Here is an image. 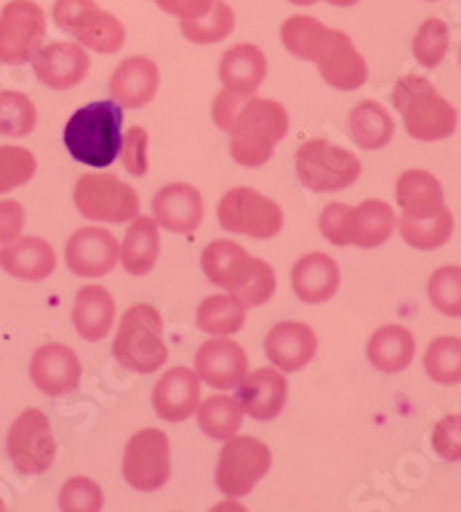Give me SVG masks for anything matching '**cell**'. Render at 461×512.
Masks as SVG:
<instances>
[{
  "instance_id": "1",
  "label": "cell",
  "mask_w": 461,
  "mask_h": 512,
  "mask_svg": "<svg viewBox=\"0 0 461 512\" xmlns=\"http://www.w3.org/2000/svg\"><path fill=\"white\" fill-rule=\"evenodd\" d=\"M201 270L210 282L236 296L247 310L275 296L277 275L268 261L249 254L233 240H213L201 252Z\"/></svg>"
},
{
  "instance_id": "2",
  "label": "cell",
  "mask_w": 461,
  "mask_h": 512,
  "mask_svg": "<svg viewBox=\"0 0 461 512\" xmlns=\"http://www.w3.org/2000/svg\"><path fill=\"white\" fill-rule=\"evenodd\" d=\"M123 107L116 100H97L74 111L65 123L63 143L72 160L83 167L107 169L123 146Z\"/></svg>"
},
{
  "instance_id": "3",
  "label": "cell",
  "mask_w": 461,
  "mask_h": 512,
  "mask_svg": "<svg viewBox=\"0 0 461 512\" xmlns=\"http://www.w3.org/2000/svg\"><path fill=\"white\" fill-rule=\"evenodd\" d=\"M291 127L289 111L282 102L268 97H247L229 130V153L233 162L247 169H259L275 155L279 141Z\"/></svg>"
},
{
  "instance_id": "4",
  "label": "cell",
  "mask_w": 461,
  "mask_h": 512,
  "mask_svg": "<svg viewBox=\"0 0 461 512\" xmlns=\"http://www.w3.org/2000/svg\"><path fill=\"white\" fill-rule=\"evenodd\" d=\"M392 104L402 114L411 139L432 143L448 139L457 130V109L427 79L406 74L392 88Z\"/></svg>"
},
{
  "instance_id": "5",
  "label": "cell",
  "mask_w": 461,
  "mask_h": 512,
  "mask_svg": "<svg viewBox=\"0 0 461 512\" xmlns=\"http://www.w3.org/2000/svg\"><path fill=\"white\" fill-rule=\"evenodd\" d=\"M164 323L157 307L141 303L132 305L120 319L116 340H113V358L125 370L136 374H153L169 358L164 344Z\"/></svg>"
},
{
  "instance_id": "6",
  "label": "cell",
  "mask_w": 461,
  "mask_h": 512,
  "mask_svg": "<svg viewBox=\"0 0 461 512\" xmlns=\"http://www.w3.org/2000/svg\"><path fill=\"white\" fill-rule=\"evenodd\" d=\"M56 26L95 54H118L125 47L127 30L116 14L102 10L95 0H56L51 10Z\"/></svg>"
},
{
  "instance_id": "7",
  "label": "cell",
  "mask_w": 461,
  "mask_h": 512,
  "mask_svg": "<svg viewBox=\"0 0 461 512\" xmlns=\"http://www.w3.org/2000/svg\"><path fill=\"white\" fill-rule=\"evenodd\" d=\"M296 173L309 192L349 190L362 176L360 157L328 139H309L296 153Z\"/></svg>"
},
{
  "instance_id": "8",
  "label": "cell",
  "mask_w": 461,
  "mask_h": 512,
  "mask_svg": "<svg viewBox=\"0 0 461 512\" xmlns=\"http://www.w3.org/2000/svg\"><path fill=\"white\" fill-rule=\"evenodd\" d=\"M74 206L90 222L125 224L139 215L141 201L134 187L113 173H83L74 185Z\"/></svg>"
},
{
  "instance_id": "9",
  "label": "cell",
  "mask_w": 461,
  "mask_h": 512,
  "mask_svg": "<svg viewBox=\"0 0 461 512\" xmlns=\"http://www.w3.org/2000/svg\"><path fill=\"white\" fill-rule=\"evenodd\" d=\"M272 466L270 448L256 436H236L224 441L217 459L215 483L229 499H243L268 476Z\"/></svg>"
},
{
  "instance_id": "10",
  "label": "cell",
  "mask_w": 461,
  "mask_h": 512,
  "mask_svg": "<svg viewBox=\"0 0 461 512\" xmlns=\"http://www.w3.org/2000/svg\"><path fill=\"white\" fill-rule=\"evenodd\" d=\"M219 227L238 236L256 240L275 238L284 227V213L277 201L252 187H233L219 199L217 206Z\"/></svg>"
},
{
  "instance_id": "11",
  "label": "cell",
  "mask_w": 461,
  "mask_h": 512,
  "mask_svg": "<svg viewBox=\"0 0 461 512\" xmlns=\"http://www.w3.org/2000/svg\"><path fill=\"white\" fill-rule=\"evenodd\" d=\"M56 436L51 432L47 413L26 409L7 432V455L21 476H42L56 459Z\"/></svg>"
},
{
  "instance_id": "12",
  "label": "cell",
  "mask_w": 461,
  "mask_h": 512,
  "mask_svg": "<svg viewBox=\"0 0 461 512\" xmlns=\"http://www.w3.org/2000/svg\"><path fill=\"white\" fill-rule=\"evenodd\" d=\"M123 478L136 492H157L171 478V443L162 429H139L125 446Z\"/></svg>"
},
{
  "instance_id": "13",
  "label": "cell",
  "mask_w": 461,
  "mask_h": 512,
  "mask_svg": "<svg viewBox=\"0 0 461 512\" xmlns=\"http://www.w3.org/2000/svg\"><path fill=\"white\" fill-rule=\"evenodd\" d=\"M47 40V14L35 0H10L0 12V63L26 65Z\"/></svg>"
},
{
  "instance_id": "14",
  "label": "cell",
  "mask_w": 461,
  "mask_h": 512,
  "mask_svg": "<svg viewBox=\"0 0 461 512\" xmlns=\"http://www.w3.org/2000/svg\"><path fill=\"white\" fill-rule=\"evenodd\" d=\"M312 63L319 70L321 79L335 90L351 93V90H358L367 84V60L355 49L351 35H346L339 28L328 30L326 40H323L319 54Z\"/></svg>"
},
{
  "instance_id": "15",
  "label": "cell",
  "mask_w": 461,
  "mask_h": 512,
  "mask_svg": "<svg viewBox=\"0 0 461 512\" xmlns=\"http://www.w3.org/2000/svg\"><path fill=\"white\" fill-rule=\"evenodd\" d=\"M65 263L83 280L104 277L120 263V243L102 227L77 229L65 243Z\"/></svg>"
},
{
  "instance_id": "16",
  "label": "cell",
  "mask_w": 461,
  "mask_h": 512,
  "mask_svg": "<svg viewBox=\"0 0 461 512\" xmlns=\"http://www.w3.org/2000/svg\"><path fill=\"white\" fill-rule=\"evenodd\" d=\"M30 63H33L37 81L51 90H70L79 86L90 72L88 51L77 42L42 44Z\"/></svg>"
},
{
  "instance_id": "17",
  "label": "cell",
  "mask_w": 461,
  "mask_h": 512,
  "mask_svg": "<svg viewBox=\"0 0 461 512\" xmlns=\"http://www.w3.org/2000/svg\"><path fill=\"white\" fill-rule=\"evenodd\" d=\"M194 372L215 390L238 388L249 372L247 353L238 342L217 335L199 346L194 356Z\"/></svg>"
},
{
  "instance_id": "18",
  "label": "cell",
  "mask_w": 461,
  "mask_h": 512,
  "mask_svg": "<svg viewBox=\"0 0 461 512\" xmlns=\"http://www.w3.org/2000/svg\"><path fill=\"white\" fill-rule=\"evenodd\" d=\"M81 360L70 346L51 342L40 346L30 358V379L49 397H60L79 388Z\"/></svg>"
},
{
  "instance_id": "19",
  "label": "cell",
  "mask_w": 461,
  "mask_h": 512,
  "mask_svg": "<svg viewBox=\"0 0 461 512\" xmlns=\"http://www.w3.org/2000/svg\"><path fill=\"white\" fill-rule=\"evenodd\" d=\"M263 351H266L272 367H277L279 372L293 374L312 363L316 351H319V337L307 323L279 321L268 330L266 340H263Z\"/></svg>"
},
{
  "instance_id": "20",
  "label": "cell",
  "mask_w": 461,
  "mask_h": 512,
  "mask_svg": "<svg viewBox=\"0 0 461 512\" xmlns=\"http://www.w3.org/2000/svg\"><path fill=\"white\" fill-rule=\"evenodd\" d=\"M238 404L245 416L259 423L275 420L289 402V383L277 367H259L238 383Z\"/></svg>"
},
{
  "instance_id": "21",
  "label": "cell",
  "mask_w": 461,
  "mask_h": 512,
  "mask_svg": "<svg viewBox=\"0 0 461 512\" xmlns=\"http://www.w3.org/2000/svg\"><path fill=\"white\" fill-rule=\"evenodd\" d=\"M150 402L164 423H185L201 404V379L190 367H173L155 383Z\"/></svg>"
},
{
  "instance_id": "22",
  "label": "cell",
  "mask_w": 461,
  "mask_h": 512,
  "mask_svg": "<svg viewBox=\"0 0 461 512\" xmlns=\"http://www.w3.org/2000/svg\"><path fill=\"white\" fill-rule=\"evenodd\" d=\"M160 90V67L148 56L120 60L111 74L109 93L123 109H141L155 100Z\"/></svg>"
},
{
  "instance_id": "23",
  "label": "cell",
  "mask_w": 461,
  "mask_h": 512,
  "mask_svg": "<svg viewBox=\"0 0 461 512\" xmlns=\"http://www.w3.org/2000/svg\"><path fill=\"white\" fill-rule=\"evenodd\" d=\"M153 220L171 233H194L203 222V197L190 183L164 185L153 197Z\"/></svg>"
},
{
  "instance_id": "24",
  "label": "cell",
  "mask_w": 461,
  "mask_h": 512,
  "mask_svg": "<svg viewBox=\"0 0 461 512\" xmlns=\"http://www.w3.org/2000/svg\"><path fill=\"white\" fill-rule=\"evenodd\" d=\"M342 284V270L326 252H309L300 256L291 270L293 293L307 305H321L335 298Z\"/></svg>"
},
{
  "instance_id": "25",
  "label": "cell",
  "mask_w": 461,
  "mask_h": 512,
  "mask_svg": "<svg viewBox=\"0 0 461 512\" xmlns=\"http://www.w3.org/2000/svg\"><path fill=\"white\" fill-rule=\"evenodd\" d=\"M0 268L14 280L42 282L54 275L56 252L44 238L19 236L12 243L0 245Z\"/></svg>"
},
{
  "instance_id": "26",
  "label": "cell",
  "mask_w": 461,
  "mask_h": 512,
  "mask_svg": "<svg viewBox=\"0 0 461 512\" xmlns=\"http://www.w3.org/2000/svg\"><path fill=\"white\" fill-rule=\"evenodd\" d=\"M268 77V58L256 44L240 42L226 49L219 60L222 88L238 95H256Z\"/></svg>"
},
{
  "instance_id": "27",
  "label": "cell",
  "mask_w": 461,
  "mask_h": 512,
  "mask_svg": "<svg viewBox=\"0 0 461 512\" xmlns=\"http://www.w3.org/2000/svg\"><path fill=\"white\" fill-rule=\"evenodd\" d=\"M116 321V300L100 284L81 286L74 298L72 323L86 342H100L111 333Z\"/></svg>"
},
{
  "instance_id": "28",
  "label": "cell",
  "mask_w": 461,
  "mask_h": 512,
  "mask_svg": "<svg viewBox=\"0 0 461 512\" xmlns=\"http://www.w3.org/2000/svg\"><path fill=\"white\" fill-rule=\"evenodd\" d=\"M395 197L402 213L408 217H418V220L432 217L445 208L441 180L425 169H406L397 178Z\"/></svg>"
},
{
  "instance_id": "29",
  "label": "cell",
  "mask_w": 461,
  "mask_h": 512,
  "mask_svg": "<svg viewBox=\"0 0 461 512\" xmlns=\"http://www.w3.org/2000/svg\"><path fill=\"white\" fill-rule=\"evenodd\" d=\"M160 259V227L153 217L136 215L120 245V266L127 275L143 277Z\"/></svg>"
},
{
  "instance_id": "30",
  "label": "cell",
  "mask_w": 461,
  "mask_h": 512,
  "mask_svg": "<svg viewBox=\"0 0 461 512\" xmlns=\"http://www.w3.org/2000/svg\"><path fill=\"white\" fill-rule=\"evenodd\" d=\"M367 358L383 374H399L411 367L415 358V337L399 323L381 326L369 337Z\"/></svg>"
},
{
  "instance_id": "31",
  "label": "cell",
  "mask_w": 461,
  "mask_h": 512,
  "mask_svg": "<svg viewBox=\"0 0 461 512\" xmlns=\"http://www.w3.org/2000/svg\"><path fill=\"white\" fill-rule=\"evenodd\" d=\"M349 134L360 150H381L395 137V120L379 102H358L349 114Z\"/></svg>"
},
{
  "instance_id": "32",
  "label": "cell",
  "mask_w": 461,
  "mask_h": 512,
  "mask_svg": "<svg viewBox=\"0 0 461 512\" xmlns=\"http://www.w3.org/2000/svg\"><path fill=\"white\" fill-rule=\"evenodd\" d=\"M397 229V215L390 203L367 199L353 208V240L360 250H374L390 240Z\"/></svg>"
},
{
  "instance_id": "33",
  "label": "cell",
  "mask_w": 461,
  "mask_h": 512,
  "mask_svg": "<svg viewBox=\"0 0 461 512\" xmlns=\"http://www.w3.org/2000/svg\"><path fill=\"white\" fill-rule=\"evenodd\" d=\"M247 307L231 293L208 296L196 307V328L208 335H236L245 326Z\"/></svg>"
},
{
  "instance_id": "34",
  "label": "cell",
  "mask_w": 461,
  "mask_h": 512,
  "mask_svg": "<svg viewBox=\"0 0 461 512\" xmlns=\"http://www.w3.org/2000/svg\"><path fill=\"white\" fill-rule=\"evenodd\" d=\"M397 227L399 236L404 238L406 245L422 252H432L448 243L452 231H455V220H452V213L448 208H441L436 215L425 217V220L402 215Z\"/></svg>"
},
{
  "instance_id": "35",
  "label": "cell",
  "mask_w": 461,
  "mask_h": 512,
  "mask_svg": "<svg viewBox=\"0 0 461 512\" xmlns=\"http://www.w3.org/2000/svg\"><path fill=\"white\" fill-rule=\"evenodd\" d=\"M245 413L240 409L238 399L229 395H213L196 409V423L201 432L215 441H226L243 427Z\"/></svg>"
},
{
  "instance_id": "36",
  "label": "cell",
  "mask_w": 461,
  "mask_h": 512,
  "mask_svg": "<svg viewBox=\"0 0 461 512\" xmlns=\"http://www.w3.org/2000/svg\"><path fill=\"white\" fill-rule=\"evenodd\" d=\"M328 26L321 24L316 17H309V14H293V17L284 19L282 28H279V40H282L284 49L289 51L291 56L300 60H312L319 54L323 40L328 35Z\"/></svg>"
},
{
  "instance_id": "37",
  "label": "cell",
  "mask_w": 461,
  "mask_h": 512,
  "mask_svg": "<svg viewBox=\"0 0 461 512\" xmlns=\"http://www.w3.org/2000/svg\"><path fill=\"white\" fill-rule=\"evenodd\" d=\"M233 30H236V12L226 0H213V7L199 19L180 21V33L185 35V40L199 47L222 42Z\"/></svg>"
},
{
  "instance_id": "38",
  "label": "cell",
  "mask_w": 461,
  "mask_h": 512,
  "mask_svg": "<svg viewBox=\"0 0 461 512\" xmlns=\"http://www.w3.org/2000/svg\"><path fill=\"white\" fill-rule=\"evenodd\" d=\"M425 372L441 386L461 383V340L452 335L436 337L425 351Z\"/></svg>"
},
{
  "instance_id": "39",
  "label": "cell",
  "mask_w": 461,
  "mask_h": 512,
  "mask_svg": "<svg viewBox=\"0 0 461 512\" xmlns=\"http://www.w3.org/2000/svg\"><path fill=\"white\" fill-rule=\"evenodd\" d=\"M37 125V109L19 90H0V137L24 139Z\"/></svg>"
},
{
  "instance_id": "40",
  "label": "cell",
  "mask_w": 461,
  "mask_h": 512,
  "mask_svg": "<svg viewBox=\"0 0 461 512\" xmlns=\"http://www.w3.org/2000/svg\"><path fill=\"white\" fill-rule=\"evenodd\" d=\"M413 58L425 67V70H434L443 63V58L450 51V28L443 19L429 17L415 30L413 44H411Z\"/></svg>"
},
{
  "instance_id": "41",
  "label": "cell",
  "mask_w": 461,
  "mask_h": 512,
  "mask_svg": "<svg viewBox=\"0 0 461 512\" xmlns=\"http://www.w3.org/2000/svg\"><path fill=\"white\" fill-rule=\"evenodd\" d=\"M429 303L436 312L445 316H461V268L459 266H441L434 270L427 284Z\"/></svg>"
},
{
  "instance_id": "42",
  "label": "cell",
  "mask_w": 461,
  "mask_h": 512,
  "mask_svg": "<svg viewBox=\"0 0 461 512\" xmlns=\"http://www.w3.org/2000/svg\"><path fill=\"white\" fill-rule=\"evenodd\" d=\"M37 171V157L24 146H0V194L19 190Z\"/></svg>"
},
{
  "instance_id": "43",
  "label": "cell",
  "mask_w": 461,
  "mask_h": 512,
  "mask_svg": "<svg viewBox=\"0 0 461 512\" xmlns=\"http://www.w3.org/2000/svg\"><path fill=\"white\" fill-rule=\"evenodd\" d=\"M58 508L63 512H97L104 508V492L93 478H70L58 494Z\"/></svg>"
},
{
  "instance_id": "44",
  "label": "cell",
  "mask_w": 461,
  "mask_h": 512,
  "mask_svg": "<svg viewBox=\"0 0 461 512\" xmlns=\"http://www.w3.org/2000/svg\"><path fill=\"white\" fill-rule=\"evenodd\" d=\"M319 231L330 245L349 247L353 240V206L349 203H328L319 215Z\"/></svg>"
},
{
  "instance_id": "45",
  "label": "cell",
  "mask_w": 461,
  "mask_h": 512,
  "mask_svg": "<svg viewBox=\"0 0 461 512\" xmlns=\"http://www.w3.org/2000/svg\"><path fill=\"white\" fill-rule=\"evenodd\" d=\"M432 448L445 462H461V413L438 420L432 432Z\"/></svg>"
},
{
  "instance_id": "46",
  "label": "cell",
  "mask_w": 461,
  "mask_h": 512,
  "mask_svg": "<svg viewBox=\"0 0 461 512\" xmlns=\"http://www.w3.org/2000/svg\"><path fill=\"white\" fill-rule=\"evenodd\" d=\"M120 160L132 176L141 178L148 171V132L143 127H130L123 134V146H120Z\"/></svg>"
},
{
  "instance_id": "47",
  "label": "cell",
  "mask_w": 461,
  "mask_h": 512,
  "mask_svg": "<svg viewBox=\"0 0 461 512\" xmlns=\"http://www.w3.org/2000/svg\"><path fill=\"white\" fill-rule=\"evenodd\" d=\"M26 224V210L17 199L0 201V245L12 243L21 236Z\"/></svg>"
},
{
  "instance_id": "48",
  "label": "cell",
  "mask_w": 461,
  "mask_h": 512,
  "mask_svg": "<svg viewBox=\"0 0 461 512\" xmlns=\"http://www.w3.org/2000/svg\"><path fill=\"white\" fill-rule=\"evenodd\" d=\"M247 97H252V95H238V93H231V90H226V88L219 90L213 100V107H210V114H213V120L219 130L229 134L233 118H236L238 109L243 107V102L247 100Z\"/></svg>"
},
{
  "instance_id": "49",
  "label": "cell",
  "mask_w": 461,
  "mask_h": 512,
  "mask_svg": "<svg viewBox=\"0 0 461 512\" xmlns=\"http://www.w3.org/2000/svg\"><path fill=\"white\" fill-rule=\"evenodd\" d=\"M150 3H155L162 12L178 17L180 21L199 19L213 7V0H150Z\"/></svg>"
},
{
  "instance_id": "50",
  "label": "cell",
  "mask_w": 461,
  "mask_h": 512,
  "mask_svg": "<svg viewBox=\"0 0 461 512\" xmlns=\"http://www.w3.org/2000/svg\"><path fill=\"white\" fill-rule=\"evenodd\" d=\"M326 3L332 7H353V5H358L360 0H326Z\"/></svg>"
},
{
  "instance_id": "51",
  "label": "cell",
  "mask_w": 461,
  "mask_h": 512,
  "mask_svg": "<svg viewBox=\"0 0 461 512\" xmlns=\"http://www.w3.org/2000/svg\"><path fill=\"white\" fill-rule=\"evenodd\" d=\"M286 3H291V5H300V7H307V5H316V3H319V0H286Z\"/></svg>"
},
{
  "instance_id": "52",
  "label": "cell",
  "mask_w": 461,
  "mask_h": 512,
  "mask_svg": "<svg viewBox=\"0 0 461 512\" xmlns=\"http://www.w3.org/2000/svg\"><path fill=\"white\" fill-rule=\"evenodd\" d=\"M459 63H461V49H459Z\"/></svg>"
},
{
  "instance_id": "53",
  "label": "cell",
  "mask_w": 461,
  "mask_h": 512,
  "mask_svg": "<svg viewBox=\"0 0 461 512\" xmlns=\"http://www.w3.org/2000/svg\"><path fill=\"white\" fill-rule=\"evenodd\" d=\"M427 3H436V0H427Z\"/></svg>"
}]
</instances>
